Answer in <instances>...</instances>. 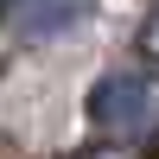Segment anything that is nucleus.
<instances>
[{
	"mask_svg": "<svg viewBox=\"0 0 159 159\" xmlns=\"http://www.w3.org/2000/svg\"><path fill=\"white\" fill-rule=\"evenodd\" d=\"M89 121H96L115 147L134 153L140 140L159 134V83H153L147 70H115V76H102L96 96H89Z\"/></svg>",
	"mask_w": 159,
	"mask_h": 159,
	"instance_id": "obj_1",
	"label": "nucleus"
},
{
	"mask_svg": "<svg viewBox=\"0 0 159 159\" xmlns=\"http://www.w3.org/2000/svg\"><path fill=\"white\" fill-rule=\"evenodd\" d=\"M76 19H83L76 7H45V13H25V25H32V32H57V25H76Z\"/></svg>",
	"mask_w": 159,
	"mask_h": 159,
	"instance_id": "obj_2",
	"label": "nucleus"
},
{
	"mask_svg": "<svg viewBox=\"0 0 159 159\" xmlns=\"http://www.w3.org/2000/svg\"><path fill=\"white\" fill-rule=\"evenodd\" d=\"M147 51H153V57H159V13H153V19H147Z\"/></svg>",
	"mask_w": 159,
	"mask_h": 159,
	"instance_id": "obj_3",
	"label": "nucleus"
}]
</instances>
